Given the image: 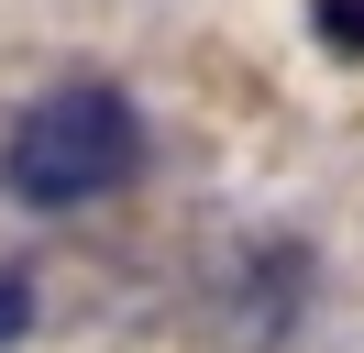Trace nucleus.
<instances>
[{
	"label": "nucleus",
	"instance_id": "f257e3e1",
	"mask_svg": "<svg viewBox=\"0 0 364 353\" xmlns=\"http://www.w3.org/2000/svg\"><path fill=\"white\" fill-rule=\"evenodd\" d=\"M144 176V110L133 88L111 78H67L33 110H11L0 132V188L23 210H89V199H122Z\"/></svg>",
	"mask_w": 364,
	"mask_h": 353
},
{
	"label": "nucleus",
	"instance_id": "f03ea898",
	"mask_svg": "<svg viewBox=\"0 0 364 353\" xmlns=\"http://www.w3.org/2000/svg\"><path fill=\"white\" fill-rule=\"evenodd\" d=\"M309 22H320V44H331V56L364 66V0H309Z\"/></svg>",
	"mask_w": 364,
	"mask_h": 353
},
{
	"label": "nucleus",
	"instance_id": "7ed1b4c3",
	"mask_svg": "<svg viewBox=\"0 0 364 353\" xmlns=\"http://www.w3.org/2000/svg\"><path fill=\"white\" fill-rule=\"evenodd\" d=\"M23 320H33V287L0 265V342H23Z\"/></svg>",
	"mask_w": 364,
	"mask_h": 353
}]
</instances>
